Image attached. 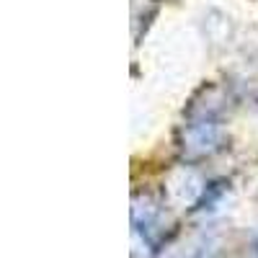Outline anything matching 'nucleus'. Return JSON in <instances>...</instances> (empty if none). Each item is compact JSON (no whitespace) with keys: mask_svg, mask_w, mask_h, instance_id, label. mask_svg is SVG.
Returning <instances> with one entry per match:
<instances>
[{"mask_svg":"<svg viewBox=\"0 0 258 258\" xmlns=\"http://www.w3.org/2000/svg\"><path fill=\"white\" fill-rule=\"evenodd\" d=\"M222 124L214 109H204L194 114L188 124L183 126V150L191 158L212 155L214 150L222 147Z\"/></svg>","mask_w":258,"mask_h":258,"instance_id":"nucleus-1","label":"nucleus"}]
</instances>
